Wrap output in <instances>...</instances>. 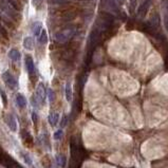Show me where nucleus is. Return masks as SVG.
I'll list each match as a JSON object with an SVG mask.
<instances>
[{"mask_svg":"<svg viewBox=\"0 0 168 168\" xmlns=\"http://www.w3.org/2000/svg\"><path fill=\"white\" fill-rule=\"evenodd\" d=\"M15 100H16V104H17V106H18L19 108H24L26 106V97H24L22 94H20V93H18V94L16 95Z\"/></svg>","mask_w":168,"mask_h":168,"instance_id":"423d86ee","label":"nucleus"},{"mask_svg":"<svg viewBox=\"0 0 168 168\" xmlns=\"http://www.w3.org/2000/svg\"><path fill=\"white\" fill-rule=\"evenodd\" d=\"M2 78L3 80H4L5 85H6L9 88H11V89H15V88H17V86H18L17 79L14 77L13 74H11V72L9 71L4 72V73L2 74Z\"/></svg>","mask_w":168,"mask_h":168,"instance_id":"f257e3e1","label":"nucleus"},{"mask_svg":"<svg viewBox=\"0 0 168 168\" xmlns=\"http://www.w3.org/2000/svg\"><path fill=\"white\" fill-rule=\"evenodd\" d=\"M63 129H58V130H56L55 132H54V135H53V137H54V140H61V137H63Z\"/></svg>","mask_w":168,"mask_h":168,"instance_id":"4468645a","label":"nucleus"},{"mask_svg":"<svg viewBox=\"0 0 168 168\" xmlns=\"http://www.w3.org/2000/svg\"><path fill=\"white\" fill-rule=\"evenodd\" d=\"M0 34H3V36H8V33H6V31H5V29L3 28V26H0Z\"/></svg>","mask_w":168,"mask_h":168,"instance_id":"6ab92c4d","label":"nucleus"},{"mask_svg":"<svg viewBox=\"0 0 168 168\" xmlns=\"http://www.w3.org/2000/svg\"><path fill=\"white\" fill-rule=\"evenodd\" d=\"M32 120H33V122H34V123H36V122H37L38 117H37V113L36 112H32Z\"/></svg>","mask_w":168,"mask_h":168,"instance_id":"aec40b11","label":"nucleus"},{"mask_svg":"<svg viewBox=\"0 0 168 168\" xmlns=\"http://www.w3.org/2000/svg\"><path fill=\"white\" fill-rule=\"evenodd\" d=\"M42 31V24L39 21H36L34 24H33V33H34L35 36H39L40 33Z\"/></svg>","mask_w":168,"mask_h":168,"instance_id":"9b49d317","label":"nucleus"},{"mask_svg":"<svg viewBox=\"0 0 168 168\" xmlns=\"http://www.w3.org/2000/svg\"><path fill=\"white\" fill-rule=\"evenodd\" d=\"M56 160H57L58 166H61V167H63V168L66 167L67 158L65 157V155H57V157H56Z\"/></svg>","mask_w":168,"mask_h":168,"instance_id":"f8f14e48","label":"nucleus"},{"mask_svg":"<svg viewBox=\"0 0 168 168\" xmlns=\"http://www.w3.org/2000/svg\"><path fill=\"white\" fill-rule=\"evenodd\" d=\"M38 40H39L40 43H47L48 41V33L46 30L42 29L41 33H40V35L38 36Z\"/></svg>","mask_w":168,"mask_h":168,"instance_id":"ddd939ff","label":"nucleus"},{"mask_svg":"<svg viewBox=\"0 0 168 168\" xmlns=\"http://www.w3.org/2000/svg\"><path fill=\"white\" fill-rule=\"evenodd\" d=\"M65 94H66V100L68 102H71L72 100V86L70 83H67L66 84V87H65Z\"/></svg>","mask_w":168,"mask_h":168,"instance_id":"1a4fd4ad","label":"nucleus"},{"mask_svg":"<svg viewBox=\"0 0 168 168\" xmlns=\"http://www.w3.org/2000/svg\"><path fill=\"white\" fill-rule=\"evenodd\" d=\"M67 124H68V116L67 115H63V118H61V127L63 128V127L67 126Z\"/></svg>","mask_w":168,"mask_h":168,"instance_id":"f3484780","label":"nucleus"},{"mask_svg":"<svg viewBox=\"0 0 168 168\" xmlns=\"http://www.w3.org/2000/svg\"><path fill=\"white\" fill-rule=\"evenodd\" d=\"M46 96H47V90L45 88V85L40 83L38 86H37V89H36V94H35V98L37 100L38 104L41 105L45 103L46 100Z\"/></svg>","mask_w":168,"mask_h":168,"instance_id":"f03ea898","label":"nucleus"},{"mask_svg":"<svg viewBox=\"0 0 168 168\" xmlns=\"http://www.w3.org/2000/svg\"><path fill=\"white\" fill-rule=\"evenodd\" d=\"M5 124L8 125V127L11 129V131L16 132L17 129H18V126H17V121H16L15 116L13 114H8L5 116Z\"/></svg>","mask_w":168,"mask_h":168,"instance_id":"20e7f679","label":"nucleus"},{"mask_svg":"<svg viewBox=\"0 0 168 168\" xmlns=\"http://www.w3.org/2000/svg\"><path fill=\"white\" fill-rule=\"evenodd\" d=\"M26 71H28V73L31 74V75L35 72L34 61H33V58H32L30 55L26 56Z\"/></svg>","mask_w":168,"mask_h":168,"instance_id":"39448f33","label":"nucleus"},{"mask_svg":"<svg viewBox=\"0 0 168 168\" xmlns=\"http://www.w3.org/2000/svg\"><path fill=\"white\" fill-rule=\"evenodd\" d=\"M42 2H43V0H32V4L34 5L35 8L40 6L42 4Z\"/></svg>","mask_w":168,"mask_h":168,"instance_id":"a211bd4d","label":"nucleus"},{"mask_svg":"<svg viewBox=\"0 0 168 168\" xmlns=\"http://www.w3.org/2000/svg\"><path fill=\"white\" fill-rule=\"evenodd\" d=\"M72 34H73V31H70V30L58 32V33L55 34V39L56 41H58L59 43H63V42H66L67 40L71 37Z\"/></svg>","mask_w":168,"mask_h":168,"instance_id":"7ed1b4c3","label":"nucleus"},{"mask_svg":"<svg viewBox=\"0 0 168 168\" xmlns=\"http://www.w3.org/2000/svg\"><path fill=\"white\" fill-rule=\"evenodd\" d=\"M22 157H23V160L28 165H32V159L28 153H22Z\"/></svg>","mask_w":168,"mask_h":168,"instance_id":"dca6fc26","label":"nucleus"},{"mask_svg":"<svg viewBox=\"0 0 168 168\" xmlns=\"http://www.w3.org/2000/svg\"><path fill=\"white\" fill-rule=\"evenodd\" d=\"M48 98H49V100L51 103L55 100V93H54V91L52 89H48Z\"/></svg>","mask_w":168,"mask_h":168,"instance_id":"2eb2a0df","label":"nucleus"},{"mask_svg":"<svg viewBox=\"0 0 168 168\" xmlns=\"http://www.w3.org/2000/svg\"><path fill=\"white\" fill-rule=\"evenodd\" d=\"M23 47H24V49H26V50H29V51L34 49V40H33L32 37H26V38H24Z\"/></svg>","mask_w":168,"mask_h":168,"instance_id":"6e6552de","label":"nucleus"},{"mask_svg":"<svg viewBox=\"0 0 168 168\" xmlns=\"http://www.w3.org/2000/svg\"><path fill=\"white\" fill-rule=\"evenodd\" d=\"M49 122L52 126H55L57 125L58 122H59V114L58 113H50L49 115Z\"/></svg>","mask_w":168,"mask_h":168,"instance_id":"9d476101","label":"nucleus"},{"mask_svg":"<svg viewBox=\"0 0 168 168\" xmlns=\"http://www.w3.org/2000/svg\"><path fill=\"white\" fill-rule=\"evenodd\" d=\"M20 52L16 49H12L9 51V57L12 59L13 61H20Z\"/></svg>","mask_w":168,"mask_h":168,"instance_id":"0eeeda50","label":"nucleus"}]
</instances>
